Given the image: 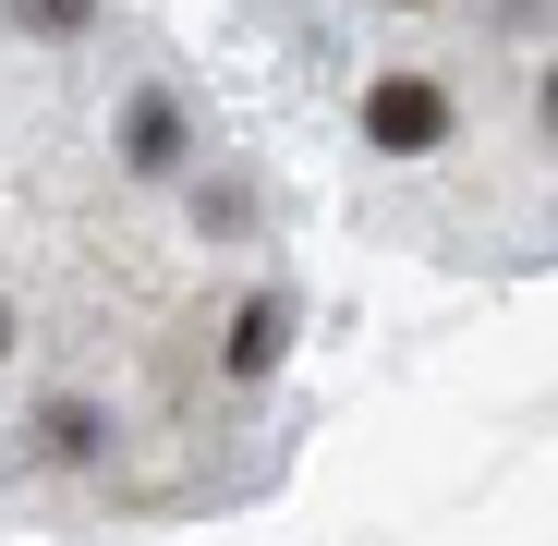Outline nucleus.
I'll use <instances>...</instances> for the list:
<instances>
[{"instance_id":"1","label":"nucleus","mask_w":558,"mask_h":546,"mask_svg":"<svg viewBox=\"0 0 558 546\" xmlns=\"http://www.w3.org/2000/svg\"><path fill=\"white\" fill-rule=\"evenodd\" d=\"M364 146L377 158H437L449 146V85L437 73H377L364 85Z\"/></svg>"},{"instance_id":"2","label":"nucleus","mask_w":558,"mask_h":546,"mask_svg":"<svg viewBox=\"0 0 558 546\" xmlns=\"http://www.w3.org/2000/svg\"><path fill=\"white\" fill-rule=\"evenodd\" d=\"M182 158H195L182 98H170V85H134V110H122V170H134V182H170Z\"/></svg>"},{"instance_id":"3","label":"nucleus","mask_w":558,"mask_h":546,"mask_svg":"<svg viewBox=\"0 0 558 546\" xmlns=\"http://www.w3.org/2000/svg\"><path fill=\"white\" fill-rule=\"evenodd\" d=\"M279 352H292V292H243V316L219 340V377L255 389V377H279Z\"/></svg>"},{"instance_id":"4","label":"nucleus","mask_w":558,"mask_h":546,"mask_svg":"<svg viewBox=\"0 0 558 546\" xmlns=\"http://www.w3.org/2000/svg\"><path fill=\"white\" fill-rule=\"evenodd\" d=\"M37 449H49V462H98V449H110V413H98V401H73V389H61V401L37 413Z\"/></svg>"},{"instance_id":"5","label":"nucleus","mask_w":558,"mask_h":546,"mask_svg":"<svg viewBox=\"0 0 558 546\" xmlns=\"http://www.w3.org/2000/svg\"><path fill=\"white\" fill-rule=\"evenodd\" d=\"M13 25H25V37H85L98 0H13Z\"/></svg>"},{"instance_id":"6","label":"nucleus","mask_w":558,"mask_h":546,"mask_svg":"<svg viewBox=\"0 0 558 546\" xmlns=\"http://www.w3.org/2000/svg\"><path fill=\"white\" fill-rule=\"evenodd\" d=\"M534 110H546V146H558V61H546V85H534Z\"/></svg>"},{"instance_id":"7","label":"nucleus","mask_w":558,"mask_h":546,"mask_svg":"<svg viewBox=\"0 0 558 546\" xmlns=\"http://www.w3.org/2000/svg\"><path fill=\"white\" fill-rule=\"evenodd\" d=\"M0 352H13V316H0Z\"/></svg>"}]
</instances>
